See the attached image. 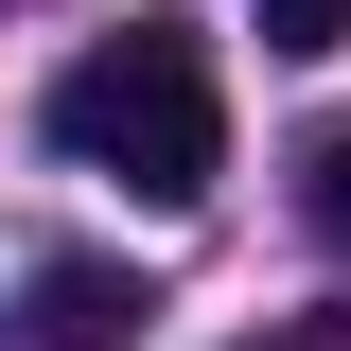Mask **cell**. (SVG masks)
<instances>
[{
	"label": "cell",
	"instance_id": "6da1fadb",
	"mask_svg": "<svg viewBox=\"0 0 351 351\" xmlns=\"http://www.w3.org/2000/svg\"><path fill=\"white\" fill-rule=\"evenodd\" d=\"M53 158L71 176H123L141 211H193L228 176V106H211V53L176 36V18H123L106 53L53 71Z\"/></svg>",
	"mask_w": 351,
	"mask_h": 351
},
{
	"label": "cell",
	"instance_id": "7a4b0ae2",
	"mask_svg": "<svg viewBox=\"0 0 351 351\" xmlns=\"http://www.w3.org/2000/svg\"><path fill=\"white\" fill-rule=\"evenodd\" d=\"M18 334L36 351H141L158 334V281H141V263H36V281H18Z\"/></svg>",
	"mask_w": 351,
	"mask_h": 351
},
{
	"label": "cell",
	"instance_id": "3957f363",
	"mask_svg": "<svg viewBox=\"0 0 351 351\" xmlns=\"http://www.w3.org/2000/svg\"><path fill=\"white\" fill-rule=\"evenodd\" d=\"M299 211H316V246L351 263V123H334V141H316V158H299Z\"/></svg>",
	"mask_w": 351,
	"mask_h": 351
},
{
	"label": "cell",
	"instance_id": "277c9868",
	"mask_svg": "<svg viewBox=\"0 0 351 351\" xmlns=\"http://www.w3.org/2000/svg\"><path fill=\"white\" fill-rule=\"evenodd\" d=\"M263 53H351V0H246Z\"/></svg>",
	"mask_w": 351,
	"mask_h": 351
},
{
	"label": "cell",
	"instance_id": "5b68a950",
	"mask_svg": "<svg viewBox=\"0 0 351 351\" xmlns=\"http://www.w3.org/2000/svg\"><path fill=\"white\" fill-rule=\"evenodd\" d=\"M246 351H351V334H334V316H281V334H246Z\"/></svg>",
	"mask_w": 351,
	"mask_h": 351
}]
</instances>
